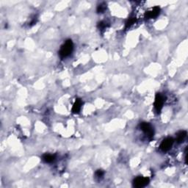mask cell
<instances>
[{
    "label": "cell",
    "instance_id": "6da1fadb",
    "mask_svg": "<svg viewBox=\"0 0 188 188\" xmlns=\"http://www.w3.org/2000/svg\"><path fill=\"white\" fill-rule=\"evenodd\" d=\"M73 50V43L71 40H68L61 46L59 54L61 58H65L68 57Z\"/></svg>",
    "mask_w": 188,
    "mask_h": 188
},
{
    "label": "cell",
    "instance_id": "7a4b0ae2",
    "mask_svg": "<svg viewBox=\"0 0 188 188\" xmlns=\"http://www.w3.org/2000/svg\"><path fill=\"white\" fill-rule=\"evenodd\" d=\"M140 129L143 131L145 134V135L148 137V139H152L153 137V134H154V131H153V129L150 123H146V122H142L140 124Z\"/></svg>",
    "mask_w": 188,
    "mask_h": 188
},
{
    "label": "cell",
    "instance_id": "3957f363",
    "mask_svg": "<svg viewBox=\"0 0 188 188\" xmlns=\"http://www.w3.org/2000/svg\"><path fill=\"white\" fill-rule=\"evenodd\" d=\"M165 98L164 95H162L161 93H157L155 96V101H154V108L155 110L157 113H159L162 110V107H163L164 101H165Z\"/></svg>",
    "mask_w": 188,
    "mask_h": 188
},
{
    "label": "cell",
    "instance_id": "277c9868",
    "mask_svg": "<svg viewBox=\"0 0 188 188\" xmlns=\"http://www.w3.org/2000/svg\"><path fill=\"white\" fill-rule=\"evenodd\" d=\"M149 178L148 177L138 176L135 178L133 181V186L134 187H144L149 184Z\"/></svg>",
    "mask_w": 188,
    "mask_h": 188
},
{
    "label": "cell",
    "instance_id": "5b68a950",
    "mask_svg": "<svg viewBox=\"0 0 188 188\" xmlns=\"http://www.w3.org/2000/svg\"><path fill=\"white\" fill-rule=\"evenodd\" d=\"M174 142V139L172 137H167L164 140H163L160 144V149L162 150L163 152L168 151L170 148H172Z\"/></svg>",
    "mask_w": 188,
    "mask_h": 188
},
{
    "label": "cell",
    "instance_id": "8992f818",
    "mask_svg": "<svg viewBox=\"0 0 188 188\" xmlns=\"http://www.w3.org/2000/svg\"><path fill=\"white\" fill-rule=\"evenodd\" d=\"M160 13V8L159 7H154L145 12V17L146 18H155Z\"/></svg>",
    "mask_w": 188,
    "mask_h": 188
},
{
    "label": "cell",
    "instance_id": "52a82bcc",
    "mask_svg": "<svg viewBox=\"0 0 188 188\" xmlns=\"http://www.w3.org/2000/svg\"><path fill=\"white\" fill-rule=\"evenodd\" d=\"M82 100L79 99V98H77L75 101L74 104H73V107H72V112L73 113H79L81 110V108H82Z\"/></svg>",
    "mask_w": 188,
    "mask_h": 188
},
{
    "label": "cell",
    "instance_id": "ba28073f",
    "mask_svg": "<svg viewBox=\"0 0 188 188\" xmlns=\"http://www.w3.org/2000/svg\"><path fill=\"white\" fill-rule=\"evenodd\" d=\"M187 134V131H184V130L178 131L176 134V142L178 143H181L184 140V139L186 138Z\"/></svg>",
    "mask_w": 188,
    "mask_h": 188
},
{
    "label": "cell",
    "instance_id": "9c48e42d",
    "mask_svg": "<svg viewBox=\"0 0 188 188\" xmlns=\"http://www.w3.org/2000/svg\"><path fill=\"white\" fill-rule=\"evenodd\" d=\"M42 159L46 163H51V162L55 160V156L53 154H50V153H46V154L43 156Z\"/></svg>",
    "mask_w": 188,
    "mask_h": 188
},
{
    "label": "cell",
    "instance_id": "30bf717a",
    "mask_svg": "<svg viewBox=\"0 0 188 188\" xmlns=\"http://www.w3.org/2000/svg\"><path fill=\"white\" fill-rule=\"evenodd\" d=\"M106 9V4L105 3H101V4H100L98 6V7H97V12H98V13H103V12L105 11Z\"/></svg>",
    "mask_w": 188,
    "mask_h": 188
},
{
    "label": "cell",
    "instance_id": "8fae6325",
    "mask_svg": "<svg viewBox=\"0 0 188 188\" xmlns=\"http://www.w3.org/2000/svg\"><path fill=\"white\" fill-rule=\"evenodd\" d=\"M136 21V18L134 17H131L129 19L127 20V21L126 22V28H129L131 26L132 24H134Z\"/></svg>",
    "mask_w": 188,
    "mask_h": 188
},
{
    "label": "cell",
    "instance_id": "7c38bea8",
    "mask_svg": "<svg viewBox=\"0 0 188 188\" xmlns=\"http://www.w3.org/2000/svg\"><path fill=\"white\" fill-rule=\"evenodd\" d=\"M104 175V172L102 170H98L95 172V177L98 178H102Z\"/></svg>",
    "mask_w": 188,
    "mask_h": 188
},
{
    "label": "cell",
    "instance_id": "4fadbf2b",
    "mask_svg": "<svg viewBox=\"0 0 188 188\" xmlns=\"http://www.w3.org/2000/svg\"><path fill=\"white\" fill-rule=\"evenodd\" d=\"M106 23L105 21H101L98 23V28L99 29H104L106 27Z\"/></svg>",
    "mask_w": 188,
    "mask_h": 188
}]
</instances>
